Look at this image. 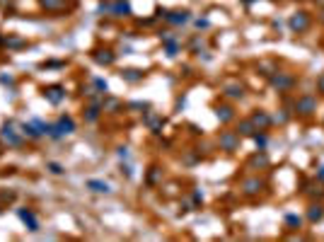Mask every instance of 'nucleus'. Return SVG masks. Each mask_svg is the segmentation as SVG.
Returning a JSON list of instances; mask_svg holds the SVG:
<instances>
[{"instance_id": "f8f14e48", "label": "nucleus", "mask_w": 324, "mask_h": 242, "mask_svg": "<svg viewBox=\"0 0 324 242\" xmlns=\"http://www.w3.org/2000/svg\"><path fill=\"white\" fill-rule=\"evenodd\" d=\"M102 114H104L102 112V97H97V100H92V102L85 107V112H83L85 124H97Z\"/></svg>"}, {"instance_id": "c85d7f7f", "label": "nucleus", "mask_w": 324, "mask_h": 242, "mask_svg": "<svg viewBox=\"0 0 324 242\" xmlns=\"http://www.w3.org/2000/svg\"><path fill=\"white\" fill-rule=\"evenodd\" d=\"M286 225L290 228V230H300V225H303V218L295 213H288L286 215Z\"/></svg>"}, {"instance_id": "2f4dec72", "label": "nucleus", "mask_w": 324, "mask_h": 242, "mask_svg": "<svg viewBox=\"0 0 324 242\" xmlns=\"http://www.w3.org/2000/svg\"><path fill=\"white\" fill-rule=\"evenodd\" d=\"M158 182V167H150V175H148V184H155Z\"/></svg>"}, {"instance_id": "cd10ccee", "label": "nucleus", "mask_w": 324, "mask_h": 242, "mask_svg": "<svg viewBox=\"0 0 324 242\" xmlns=\"http://www.w3.org/2000/svg\"><path fill=\"white\" fill-rule=\"evenodd\" d=\"M254 143H257V148H266L269 146V136H266V131H254Z\"/></svg>"}, {"instance_id": "4468645a", "label": "nucleus", "mask_w": 324, "mask_h": 242, "mask_svg": "<svg viewBox=\"0 0 324 242\" xmlns=\"http://www.w3.org/2000/svg\"><path fill=\"white\" fill-rule=\"evenodd\" d=\"M92 61L99 65H114L116 63V54H114V49H109V46H99L92 51Z\"/></svg>"}, {"instance_id": "0eeeda50", "label": "nucleus", "mask_w": 324, "mask_h": 242, "mask_svg": "<svg viewBox=\"0 0 324 242\" xmlns=\"http://www.w3.org/2000/svg\"><path fill=\"white\" fill-rule=\"evenodd\" d=\"M288 27H290V32H295V34H303V32H307V29L312 27V15L307 10H297L295 15H290Z\"/></svg>"}, {"instance_id": "a211bd4d", "label": "nucleus", "mask_w": 324, "mask_h": 242, "mask_svg": "<svg viewBox=\"0 0 324 242\" xmlns=\"http://www.w3.org/2000/svg\"><path fill=\"white\" fill-rule=\"evenodd\" d=\"M215 116H218V121L220 124H230V121H235V107L232 104H215Z\"/></svg>"}, {"instance_id": "37998d69", "label": "nucleus", "mask_w": 324, "mask_h": 242, "mask_svg": "<svg viewBox=\"0 0 324 242\" xmlns=\"http://www.w3.org/2000/svg\"><path fill=\"white\" fill-rule=\"evenodd\" d=\"M0 3H5V0H0Z\"/></svg>"}, {"instance_id": "79ce46f5", "label": "nucleus", "mask_w": 324, "mask_h": 242, "mask_svg": "<svg viewBox=\"0 0 324 242\" xmlns=\"http://www.w3.org/2000/svg\"><path fill=\"white\" fill-rule=\"evenodd\" d=\"M244 3H247V5H250V3H254V0H244Z\"/></svg>"}, {"instance_id": "c756f323", "label": "nucleus", "mask_w": 324, "mask_h": 242, "mask_svg": "<svg viewBox=\"0 0 324 242\" xmlns=\"http://www.w3.org/2000/svg\"><path fill=\"white\" fill-rule=\"evenodd\" d=\"M92 85H94V90H97V92H102V94H107V90H109L107 80H102V78H92Z\"/></svg>"}, {"instance_id": "72a5a7b5", "label": "nucleus", "mask_w": 324, "mask_h": 242, "mask_svg": "<svg viewBox=\"0 0 324 242\" xmlns=\"http://www.w3.org/2000/svg\"><path fill=\"white\" fill-rule=\"evenodd\" d=\"M196 27H198V29H208V27H211V22H208V19H201V17H198V19H196Z\"/></svg>"}, {"instance_id": "ddd939ff", "label": "nucleus", "mask_w": 324, "mask_h": 242, "mask_svg": "<svg viewBox=\"0 0 324 242\" xmlns=\"http://www.w3.org/2000/svg\"><path fill=\"white\" fill-rule=\"evenodd\" d=\"M3 138L8 140V146H12V148H19L24 136H22V131H19V133L15 131V124H12V121H5V124H3Z\"/></svg>"}, {"instance_id": "1a4fd4ad", "label": "nucleus", "mask_w": 324, "mask_h": 242, "mask_svg": "<svg viewBox=\"0 0 324 242\" xmlns=\"http://www.w3.org/2000/svg\"><path fill=\"white\" fill-rule=\"evenodd\" d=\"M264 189H266V182L261 177H247L240 182V191L244 196H259Z\"/></svg>"}, {"instance_id": "f3484780", "label": "nucleus", "mask_w": 324, "mask_h": 242, "mask_svg": "<svg viewBox=\"0 0 324 242\" xmlns=\"http://www.w3.org/2000/svg\"><path fill=\"white\" fill-rule=\"evenodd\" d=\"M252 124H254V129L257 131H269L271 124H273V119H271L266 112H261V109H257V112H252Z\"/></svg>"}, {"instance_id": "7ed1b4c3", "label": "nucleus", "mask_w": 324, "mask_h": 242, "mask_svg": "<svg viewBox=\"0 0 324 242\" xmlns=\"http://www.w3.org/2000/svg\"><path fill=\"white\" fill-rule=\"evenodd\" d=\"M78 0H39V8L51 15H68L70 10H75Z\"/></svg>"}, {"instance_id": "9d476101", "label": "nucleus", "mask_w": 324, "mask_h": 242, "mask_svg": "<svg viewBox=\"0 0 324 242\" xmlns=\"http://www.w3.org/2000/svg\"><path fill=\"white\" fill-rule=\"evenodd\" d=\"M41 94H44V100H46L48 104L58 107V104H61V102L65 100V87H63V85H58V83L46 85V87L41 90Z\"/></svg>"}, {"instance_id": "6ab92c4d", "label": "nucleus", "mask_w": 324, "mask_h": 242, "mask_svg": "<svg viewBox=\"0 0 324 242\" xmlns=\"http://www.w3.org/2000/svg\"><path fill=\"white\" fill-rule=\"evenodd\" d=\"M121 109H123V102H121V100L107 97V94L102 97V112L104 114H116V112H121Z\"/></svg>"}, {"instance_id": "c9c22d12", "label": "nucleus", "mask_w": 324, "mask_h": 242, "mask_svg": "<svg viewBox=\"0 0 324 242\" xmlns=\"http://www.w3.org/2000/svg\"><path fill=\"white\" fill-rule=\"evenodd\" d=\"M0 83H3V85H12L15 80H12V75H3V78H0Z\"/></svg>"}, {"instance_id": "39448f33", "label": "nucleus", "mask_w": 324, "mask_h": 242, "mask_svg": "<svg viewBox=\"0 0 324 242\" xmlns=\"http://www.w3.org/2000/svg\"><path fill=\"white\" fill-rule=\"evenodd\" d=\"M240 143H242V136L237 131H220V136H218V148L222 153H235V150H240Z\"/></svg>"}, {"instance_id": "4be33fe9", "label": "nucleus", "mask_w": 324, "mask_h": 242, "mask_svg": "<svg viewBox=\"0 0 324 242\" xmlns=\"http://www.w3.org/2000/svg\"><path fill=\"white\" fill-rule=\"evenodd\" d=\"M121 78H123L126 83L133 85V83H140V80L145 78V73L138 70V68H123V70H121Z\"/></svg>"}, {"instance_id": "5701e85b", "label": "nucleus", "mask_w": 324, "mask_h": 242, "mask_svg": "<svg viewBox=\"0 0 324 242\" xmlns=\"http://www.w3.org/2000/svg\"><path fill=\"white\" fill-rule=\"evenodd\" d=\"M19 131H22V136H24V138H32V140H39L41 136H44V133H41V131L34 126V121H29V124H22V126H19Z\"/></svg>"}, {"instance_id": "4c0bfd02", "label": "nucleus", "mask_w": 324, "mask_h": 242, "mask_svg": "<svg viewBox=\"0 0 324 242\" xmlns=\"http://www.w3.org/2000/svg\"><path fill=\"white\" fill-rule=\"evenodd\" d=\"M44 65H48V68H61V65H65L63 61H51V63H44Z\"/></svg>"}, {"instance_id": "b1692460", "label": "nucleus", "mask_w": 324, "mask_h": 242, "mask_svg": "<svg viewBox=\"0 0 324 242\" xmlns=\"http://www.w3.org/2000/svg\"><path fill=\"white\" fill-rule=\"evenodd\" d=\"M145 124L150 126V131H153V133H160V129L165 126V119H162V116H158V114L148 112V114H145Z\"/></svg>"}, {"instance_id": "2eb2a0df", "label": "nucleus", "mask_w": 324, "mask_h": 242, "mask_svg": "<svg viewBox=\"0 0 324 242\" xmlns=\"http://www.w3.org/2000/svg\"><path fill=\"white\" fill-rule=\"evenodd\" d=\"M220 94H222V97H228V100H242V97H244V85L237 83V80L225 83L220 87Z\"/></svg>"}, {"instance_id": "aec40b11", "label": "nucleus", "mask_w": 324, "mask_h": 242, "mask_svg": "<svg viewBox=\"0 0 324 242\" xmlns=\"http://www.w3.org/2000/svg\"><path fill=\"white\" fill-rule=\"evenodd\" d=\"M85 186H87L90 191H94V194H111V184L102 182V179H87Z\"/></svg>"}, {"instance_id": "f704fd0d", "label": "nucleus", "mask_w": 324, "mask_h": 242, "mask_svg": "<svg viewBox=\"0 0 324 242\" xmlns=\"http://www.w3.org/2000/svg\"><path fill=\"white\" fill-rule=\"evenodd\" d=\"M116 155H119L121 160H129V148H126V146H121V148L116 150Z\"/></svg>"}, {"instance_id": "f03ea898", "label": "nucleus", "mask_w": 324, "mask_h": 242, "mask_svg": "<svg viewBox=\"0 0 324 242\" xmlns=\"http://www.w3.org/2000/svg\"><path fill=\"white\" fill-rule=\"evenodd\" d=\"M97 12L99 15H111V17H131L133 8H131L129 0H102Z\"/></svg>"}, {"instance_id": "412c9836", "label": "nucleus", "mask_w": 324, "mask_h": 242, "mask_svg": "<svg viewBox=\"0 0 324 242\" xmlns=\"http://www.w3.org/2000/svg\"><path fill=\"white\" fill-rule=\"evenodd\" d=\"M322 218H324V204L317 201V204L307 206V221H310V223H319Z\"/></svg>"}, {"instance_id": "bb28decb", "label": "nucleus", "mask_w": 324, "mask_h": 242, "mask_svg": "<svg viewBox=\"0 0 324 242\" xmlns=\"http://www.w3.org/2000/svg\"><path fill=\"white\" fill-rule=\"evenodd\" d=\"M305 194L317 196V199H324V184L317 179V182H312V184H310V189H305Z\"/></svg>"}, {"instance_id": "7c9ffc66", "label": "nucleus", "mask_w": 324, "mask_h": 242, "mask_svg": "<svg viewBox=\"0 0 324 242\" xmlns=\"http://www.w3.org/2000/svg\"><path fill=\"white\" fill-rule=\"evenodd\" d=\"M46 170L51 172V175H63L65 172L63 165H58V162H46Z\"/></svg>"}, {"instance_id": "6e6552de", "label": "nucleus", "mask_w": 324, "mask_h": 242, "mask_svg": "<svg viewBox=\"0 0 324 242\" xmlns=\"http://www.w3.org/2000/svg\"><path fill=\"white\" fill-rule=\"evenodd\" d=\"M158 15L165 22H169V25H175V27H182V25H186L189 19H191V12L189 10H158Z\"/></svg>"}, {"instance_id": "473e14b6", "label": "nucleus", "mask_w": 324, "mask_h": 242, "mask_svg": "<svg viewBox=\"0 0 324 242\" xmlns=\"http://www.w3.org/2000/svg\"><path fill=\"white\" fill-rule=\"evenodd\" d=\"M317 92H319V94L324 97V73L319 75V78H317Z\"/></svg>"}, {"instance_id": "dca6fc26", "label": "nucleus", "mask_w": 324, "mask_h": 242, "mask_svg": "<svg viewBox=\"0 0 324 242\" xmlns=\"http://www.w3.org/2000/svg\"><path fill=\"white\" fill-rule=\"evenodd\" d=\"M17 218L24 225H27L29 233H37V230H39V218L34 215V211H32V208H17Z\"/></svg>"}, {"instance_id": "423d86ee", "label": "nucleus", "mask_w": 324, "mask_h": 242, "mask_svg": "<svg viewBox=\"0 0 324 242\" xmlns=\"http://www.w3.org/2000/svg\"><path fill=\"white\" fill-rule=\"evenodd\" d=\"M295 83H297V78L293 73H273L269 78V85L273 87V90H278V92H290L293 87H295Z\"/></svg>"}, {"instance_id": "a19ab883", "label": "nucleus", "mask_w": 324, "mask_h": 242, "mask_svg": "<svg viewBox=\"0 0 324 242\" xmlns=\"http://www.w3.org/2000/svg\"><path fill=\"white\" fill-rule=\"evenodd\" d=\"M315 3H317V5H322V8H324V0H315Z\"/></svg>"}, {"instance_id": "393cba45", "label": "nucleus", "mask_w": 324, "mask_h": 242, "mask_svg": "<svg viewBox=\"0 0 324 242\" xmlns=\"http://www.w3.org/2000/svg\"><path fill=\"white\" fill-rule=\"evenodd\" d=\"M254 131H257V129H254L252 119H242L240 124H237V133H240L242 138H244V136H250V138H252V136H254Z\"/></svg>"}, {"instance_id": "a878e982", "label": "nucleus", "mask_w": 324, "mask_h": 242, "mask_svg": "<svg viewBox=\"0 0 324 242\" xmlns=\"http://www.w3.org/2000/svg\"><path fill=\"white\" fill-rule=\"evenodd\" d=\"M3 44L8 49H22V46H27V41L24 39H19V37H15V34H10L8 39H3Z\"/></svg>"}, {"instance_id": "ea45409f", "label": "nucleus", "mask_w": 324, "mask_h": 242, "mask_svg": "<svg viewBox=\"0 0 324 242\" xmlns=\"http://www.w3.org/2000/svg\"><path fill=\"white\" fill-rule=\"evenodd\" d=\"M319 25H324V8H322V12H319Z\"/></svg>"}, {"instance_id": "9b49d317", "label": "nucleus", "mask_w": 324, "mask_h": 242, "mask_svg": "<svg viewBox=\"0 0 324 242\" xmlns=\"http://www.w3.org/2000/svg\"><path fill=\"white\" fill-rule=\"evenodd\" d=\"M269 165H271V158H269V153H266V148H259L247 160V170H266Z\"/></svg>"}, {"instance_id": "e433bc0d", "label": "nucleus", "mask_w": 324, "mask_h": 242, "mask_svg": "<svg viewBox=\"0 0 324 242\" xmlns=\"http://www.w3.org/2000/svg\"><path fill=\"white\" fill-rule=\"evenodd\" d=\"M121 172H123L126 177H133V170H131L129 165H121Z\"/></svg>"}, {"instance_id": "58836bf2", "label": "nucleus", "mask_w": 324, "mask_h": 242, "mask_svg": "<svg viewBox=\"0 0 324 242\" xmlns=\"http://www.w3.org/2000/svg\"><path fill=\"white\" fill-rule=\"evenodd\" d=\"M317 179H319V182H324V165L317 170Z\"/></svg>"}, {"instance_id": "f257e3e1", "label": "nucleus", "mask_w": 324, "mask_h": 242, "mask_svg": "<svg viewBox=\"0 0 324 242\" xmlns=\"http://www.w3.org/2000/svg\"><path fill=\"white\" fill-rule=\"evenodd\" d=\"M70 133H75V119L68 116V114L58 116L54 124H48V131H46V136L51 140H61L65 136H70Z\"/></svg>"}, {"instance_id": "20e7f679", "label": "nucleus", "mask_w": 324, "mask_h": 242, "mask_svg": "<svg viewBox=\"0 0 324 242\" xmlns=\"http://www.w3.org/2000/svg\"><path fill=\"white\" fill-rule=\"evenodd\" d=\"M315 112H317V97L315 94L305 92L293 102V114H297V116H312Z\"/></svg>"}]
</instances>
